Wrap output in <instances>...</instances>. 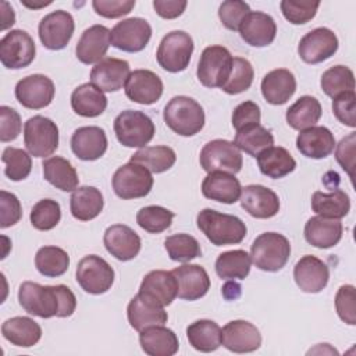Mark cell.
I'll use <instances>...</instances> for the list:
<instances>
[{
  "instance_id": "53",
  "label": "cell",
  "mask_w": 356,
  "mask_h": 356,
  "mask_svg": "<svg viewBox=\"0 0 356 356\" xmlns=\"http://www.w3.org/2000/svg\"><path fill=\"white\" fill-rule=\"evenodd\" d=\"M250 13V7L245 1L227 0L218 8V17L222 25L229 31H238L243 18Z\"/></svg>"
},
{
  "instance_id": "20",
  "label": "cell",
  "mask_w": 356,
  "mask_h": 356,
  "mask_svg": "<svg viewBox=\"0 0 356 356\" xmlns=\"http://www.w3.org/2000/svg\"><path fill=\"white\" fill-rule=\"evenodd\" d=\"M296 285L306 293L321 292L330 280L328 266L316 256L306 254L298 260L293 267Z\"/></svg>"
},
{
  "instance_id": "3",
  "label": "cell",
  "mask_w": 356,
  "mask_h": 356,
  "mask_svg": "<svg viewBox=\"0 0 356 356\" xmlns=\"http://www.w3.org/2000/svg\"><path fill=\"white\" fill-rule=\"evenodd\" d=\"M167 127L181 136H193L204 127L203 107L189 96H175L164 107Z\"/></svg>"
},
{
  "instance_id": "47",
  "label": "cell",
  "mask_w": 356,
  "mask_h": 356,
  "mask_svg": "<svg viewBox=\"0 0 356 356\" xmlns=\"http://www.w3.org/2000/svg\"><path fill=\"white\" fill-rule=\"evenodd\" d=\"M164 248L171 260L188 263L202 254L200 243L189 234H174L165 238Z\"/></svg>"
},
{
  "instance_id": "33",
  "label": "cell",
  "mask_w": 356,
  "mask_h": 356,
  "mask_svg": "<svg viewBox=\"0 0 356 356\" xmlns=\"http://www.w3.org/2000/svg\"><path fill=\"white\" fill-rule=\"evenodd\" d=\"M139 343L149 356H172L179 349L177 334L164 325H153L140 331Z\"/></svg>"
},
{
  "instance_id": "39",
  "label": "cell",
  "mask_w": 356,
  "mask_h": 356,
  "mask_svg": "<svg viewBox=\"0 0 356 356\" xmlns=\"http://www.w3.org/2000/svg\"><path fill=\"white\" fill-rule=\"evenodd\" d=\"M44 179L64 192H74L78 188L79 178L72 164L60 156H53L42 163Z\"/></svg>"
},
{
  "instance_id": "6",
  "label": "cell",
  "mask_w": 356,
  "mask_h": 356,
  "mask_svg": "<svg viewBox=\"0 0 356 356\" xmlns=\"http://www.w3.org/2000/svg\"><path fill=\"white\" fill-rule=\"evenodd\" d=\"M232 60L234 57L224 46L206 47L197 64L199 82L206 88H222L231 75Z\"/></svg>"
},
{
  "instance_id": "44",
  "label": "cell",
  "mask_w": 356,
  "mask_h": 356,
  "mask_svg": "<svg viewBox=\"0 0 356 356\" xmlns=\"http://www.w3.org/2000/svg\"><path fill=\"white\" fill-rule=\"evenodd\" d=\"M234 145L239 150L256 157L264 149L274 145V136L267 128L257 124L236 131Z\"/></svg>"
},
{
  "instance_id": "11",
  "label": "cell",
  "mask_w": 356,
  "mask_h": 356,
  "mask_svg": "<svg viewBox=\"0 0 356 356\" xmlns=\"http://www.w3.org/2000/svg\"><path fill=\"white\" fill-rule=\"evenodd\" d=\"M76 282L92 295L106 293L114 284L113 267L100 256L88 254L76 266Z\"/></svg>"
},
{
  "instance_id": "7",
  "label": "cell",
  "mask_w": 356,
  "mask_h": 356,
  "mask_svg": "<svg viewBox=\"0 0 356 356\" xmlns=\"http://www.w3.org/2000/svg\"><path fill=\"white\" fill-rule=\"evenodd\" d=\"M193 53V40L185 31H171L160 42L156 58L159 65L168 72L186 70Z\"/></svg>"
},
{
  "instance_id": "25",
  "label": "cell",
  "mask_w": 356,
  "mask_h": 356,
  "mask_svg": "<svg viewBox=\"0 0 356 356\" xmlns=\"http://www.w3.org/2000/svg\"><path fill=\"white\" fill-rule=\"evenodd\" d=\"M178 282V298L184 300H197L210 289L207 271L199 264H182L171 271Z\"/></svg>"
},
{
  "instance_id": "49",
  "label": "cell",
  "mask_w": 356,
  "mask_h": 356,
  "mask_svg": "<svg viewBox=\"0 0 356 356\" xmlns=\"http://www.w3.org/2000/svg\"><path fill=\"white\" fill-rule=\"evenodd\" d=\"M1 161L4 163V174L11 181L25 179L32 170L31 156L18 147H6L1 154Z\"/></svg>"
},
{
  "instance_id": "56",
  "label": "cell",
  "mask_w": 356,
  "mask_h": 356,
  "mask_svg": "<svg viewBox=\"0 0 356 356\" xmlns=\"http://www.w3.org/2000/svg\"><path fill=\"white\" fill-rule=\"evenodd\" d=\"M22 217V209L18 197L7 191L0 192V228L15 225Z\"/></svg>"
},
{
  "instance_id": "24",
  "label": "cell",
  "mask_w": 356,
  "mask_h": 356,
  "mask_svg": "<svg viewBox=\"0 0 356 356\" xmlns=\"http://www.w3.org/2000/svg\"><path fill=\"white\" fill-rule=\"evenodd\" d=\"M241 38L253 47H266L271 44L277 35L274 18L261 11H250L239 25Z\"/></svg>"
},
{
  "instance_id": "21",
  "label": "cell",
  "mask_w": 356,
  "mask_h": 356,
  "mask_svg": "<svg viewBox=\"0 0 356 356\" xmlns=\"http://www.w3.org/2000/svg\"><path fill=\"white\" fill-rule=\"evenodd\" d=\"M222 345L234 353L254 352L261 345V334L246 320H232L222 328Z\"/></svg>"
},
{
  "instance_id": "61",
  "label": "cell",
  "mask_w": 356,
  "mask_h": 356,
  "mask_svg": "<svg viewBox=\"0 0 356 356\" xmlns=\"http://www.w3.org/2000/svg\"><path fill=\"white\" fill-rule=\"evenodd\" d=\"M188 6L186 0H154V11L164 19H174L182 15Z\"/></svg>"
},
{
  "instance_id": "16",
  "label": "cell",
  "mask_w": 356,
  "mask_h": 356,
  "mask_svg": "<svg viewBox=\"0 0 356 356\" xmlns=\"http://www.w3.org/2000/svg\"><path fill=\"white\" fill-rule=\"evenodd\" d=\"M338 50L337 35L324 26L307 32L298 44V54L306 64H318L332 57Z\"/></svg>"
},
{
  "instance_id": "14",
  "label": "cell",
  "mask_w": 356,
  "mask_h": 356,
  "mask_svg": "<svg viewBox=\"0 0 356 356\" xmlns=\"http://www.w3.org/2000/svg\"><path fill=\"white\" fill-rule=\"evenodd\" d=\"M39 39L49 50L64 49L75 31V22L68 11L57 10L44 15L39 22Z\"/></svg>"
},
{
  "instance_id": "63",
  "label": "cell",
  "mask_w": 356,
  "mask_h": 356,
  "mask_svg": "<svg viewBox=\"0 0 356 356\" xmlns=\"http://www.w3.org/2000/svg\"><path fill=\"white\" fill-rule=\"evenodd\" d=\"M241 295V285L236 284V282H227L222 288V295L225 299L228 300H232V299H236L238 295Z\"/></svg>"
},
{
  "instance_id": "23",
  "label": "cell",
  "mask_w": 356,
  "mask_h": 356,
  "mask_svg": "<svg viewBox=\"0 0 356 356\" xmlns=\"http://www.w3.org/2000/svg\"><path fill=\"white\" fill-rule=\"evenodd\" d=\"M242 209L254 218H271L280 211L278 195L263 185H248L241 193Z\"/></svg>"
},
{
  "instance_id": "37",
  "label": "cell",
  "mask_w": 356,
  "mask_h": 356,
  "mask_svg": "<svg viewBox=\"0 0 356 356\" xmlns=\"http://www.w3.org/2000/svg\"><path fill=\"white\" fill-rule=\"evenodd\" d=\"M189 345L199 352H214L222 345V330L213 320H196L186 328Z\"/></svg>"
},
{
  "instance_id": "59",
  "label": "cell",
  "mask_w": 356,
  "mask_h": 356,
  "mask_svg": "<svg viewBox=\"0 0 356 356\" xmlns=\"http://www.w3.org/2000/svg\"><path fill=\"white\" fill-rule=\"evenodd\" d=\"M260 118H261L260 107L254 102L248 100L235 107L232 113V127L236 131H239L246 127L260 124Z\"/></svg>"
},
{
  "instance_id": "27",
  "label": "cell",
  "mask_w": 356,
  "mask_h": 356,
  "mask_svg": "<svg viewBox=\"0 0 356 356\" xmlns=\"http://www.w3.org/2000/svg\"><path fill=\"white\" fill-rule=\"evenodd\" d=\"M72 153L83 161L100 159L107 150V136L100 127H81L71 136Z\"/></svg>"
},
{
  "instance_id": "10",
  "label": "cell",
  "mask_w": 356,
  "mask_h": 356,
  "mask_svg": "<svg viewBox=\"0 0 356 356\" xmlns=\"http://www.w3.org/2000/svg\"><path fill=\"white\" fill-rule=\"evenodd\" d=\"M152 188V172L138 163L129 161L117 168L113 175L114 193L124 200L145 197L149 195Z\"/></svg>"
},
{
  "instance_id": "41",
  "label": "cell",
  "mask_w": 356,
  "mask_h": 356,
  "mask_svg": "<svg viewBox=\"0 0 356 356\" xmlns=\"http://www.w3.org/2000/svg\"><path fill=\"white\" fill-rule=\"evenodd\" d=\"M312 209L321 217L341 220L349 213L350 200L342 189H334L330 193L317 191L312 196Z\"/></svg>"
},
{
  "instance_id": "51",
  "label": "cell",
  "mask_w": 356,
  "mask_h": 356,
  "mask_svg": "<svg viewBox=\"0 0 356 356\" xmlns=\"http://www.w3.org/2000/svg\"><path fill=\"white\" fill-rule=\"evenodd\" d=\"M253 78L254 71L252 64L246 58L234 57L231 75L221 89L228 95H239L252 86Z\"/></svg>"
},
{
  "instance_id": "35",
  "label": "cell",
  "mask_w": 356,
  "mask_h": 356,
  "mask_svg": "<svg viewBox=\"0 0 356 356\" xmlns=\"http://www.w3.org/2000/svg\"><path fill=\"white\" fill-rule=\"evenodd\" d=\"M71 107L81 117H97L107 107V97L92 82L82 83L71 95Z\"/></svg>"
},
{
  "instance_id": "12",
  "label": "cell",
  "mask_w": 356,
  "mask_h": 356,
  "mask_svg": "<svg viewBox=\"0 0 356 356\" xmlns=\"http://www.w3.org/2000/svg\"><path fill=\"white\" fill-rule=\"evenodd\" d=\"M35 42L22 29H13L0 40V61L8 70L28 67L35 60Z\"/></svg>"
},
{
  "instance_id": "31",
  "label": "cell",
  "mask_w": 356,
  "mask_h": 356,
  "mask_svg": "<svg viewBox=\"0 0 356 356\" xmlns=\"http://www.w3.org/2000/svg\"><path fill=\"white\" fill-rule=\"evenodd\" d=\"M334 134L327 127H310L296 138L298 150L309 159H324L335 149Z\"/></svg>"
},
{
  "instance_id": "4",
  "label": "cell",
  "mask_w": 356,
  "mask_h": 356,
  "mask_svg": "<svg viewBox=\"0 0 356 356\" xmlns=\"http://www.w3.org/2000/svg\"><path fill=\"white\" fill-rule=\"evenodd\" d=\"M291 256V243L286 236L278 232L260 234L250 246L252 263L268 273L280 271Z\"/></svg>"
},
{
  "instance_id": "50",
  "label": "cell",
  "mask_w": 356,
  "mask_h": 356,
  "mask_svg": "<svg viewBox=\"0 0 356 356\" xmlns=\"http://www.w3.org/2000/svg\"><path fill=\"white\" fill-rule=\"evenodd\" d=\"M31 224L39 231L53 229L61 220V207L53 199H42L33 204L29 216Z\"/></svg>"
},
{
  "instance_id": "36",
  "label": "cell",
  "mask_w": 356,
  "mask_h": 356,
  "mask_svg": "<svg viewBox=\"0 0 356 356\" xmlns=\"http://www.w3.org/2000/svg\"><path fill=\"white\" fill-rule=\"evenodd\" d=\"M104 206L102 192L95 186L76 188L70 199V209L74 218L79 221H90L96 218Z\"/></svg>"
},
{
  "instance_id": "64",
  "label": "cell",
  "mask_w": 356,
  "mask_h": 356,
  "mask_svg": "<svg viewBox=\"0 0 356 356\" xmlns=\"http://www.w3.org/2000/svg\"><path fill=\"white\" fill-rule=\"evenodd\" d=\"M21 3H22V6H25V7H28V8H33V10H36V8H42V7H46V6H50L51 4V1H42V3H29L28 0H21Z\"/></svg>"
},
{
  "instance_id": "29",
  "label": "cell",
  "mask_w": 356,
  "mask_h": 356,
  "mask_svg": "<svg viewBox=\"0 0 356 356\" xmlns=\"http://www.w3.org/2000/svg\"><path fill=\"white\" fill-rule=\"evenodd\" d=\"M127 317L129 325L136 331H143L147 327L164 325L168 320V314L163 306H159L142 295L136 293L128 303Z\"/></svg>"
},
{
  "instance_id": "18",
  "label": "cell",
  "mask_w": 356,
  "mask_h": 356,
  "mask_svg": "<svg viewBox=\"0 0 356 356\" xmlns=\"http://www.w3.org/2000/svg\"><path fill=\"white\" fill-rule=\"evenodd\" d=\"M138 293L147 300L165 307L178 296V282L171 271L153 270L143 277Z\"/></svg>"
},
{
  "instance_id": "62",
  "label": "cell",
  "mask_w": 356,
  "mask_h": 356,
  "mask_svg": "<svg viewBox=\"0 0 356 356\" xmlns=\"http://www.w3.org/2000/svg\"><path fill=\"white\" fill-rule=\"evenodd\" d=\"M0 11H1V26H0V29L6 31L7 28H10L15 24V14H14L13 7L4 0L0 1Z\"/></svg>"
},
{
  "instance_id": "55",
  "label": "cell",
  "mask_w": 356,
  "mask_h": 356,
  "mask_svg": "<svg viewBox=\"0 0 356 356\" xmlns=\"http://www.w3.org/2000/svg\"><path fill=\"white\" fill-rule=\"evenodd\" d=\"M332 113L346 127H356V95L346 92L332 99Z\"/></svg>"
},
{
  "instance_id": "46",
  "label": "cell",
  "mask_w": 356,
  "mask_h": 356,
  "mask_svg": "<svg viewBox=\"0 0 356 356\" xmlns=\"http://www.w3.org/2000/svg\"><path fill=\"white\" fill-rule=\"evenodd\" d=\"M320 85L323 92L332 99L346 92H355L353 71L346 65H334L321 75Z\"/></svg>"
},
{
  "instance_id": "40",
  "label": "cell",
  "mask_w": 356,
  "mask_h": 356,
  "mask_svg": "<svg viewBox=\"0 0 356 356\" xmlns=\"http://www.w3.org/2000/svg\"><path fill=\"white\" fill-rule=\"evenodd\" d=\"M321 117V104L313 96L299 97L285 114L286 122L291 128L296 131H303L306 128L314 127Z\"/></svg>"
},
{
  "instance_id": "60",
  "label": "cell",
  "mask_w": 356,
  "mask_h": 356,
  "mask_svg": "<svg viewBox=\"0 0 356 356\" xmlns=\"http://www.w3.org/2000/svg\"><path fill=\"white\" fill-rule=\"evenodd\" d=\"M355 143H356V132H350L346 138L341 139L335 150V159L339 165L353 178V165H355Z\"/></svg>"
},
{
  "instance_id": "5",
  "label": "cell",
  "mask_w": 356,
  "mask_h": 356,
  "mask_svg": "<svg viewBox=\"0 0 356 356\" xmlns=\"http://www.w3.org/2000/svg\"><path fill=\"white\" fill-rule=\"evenodd\" d=\"M154 132L152 118L139 110L121 111L114 120L117 140L127 147H145L153 139Z\"/></svg>"
},
{
  "instance_id": "45",
  "label": "cell",
  "mask_w": 356,
  "mask_h": 356,
  "mask_svg": "<svg viewBox=\"0 0 356 356\" xmlns=\"http://www.w3.org/2000/svg\"><path fill=\"white\" fill-rule=\"evenodd\" d=\"M35 266L42 275L56 278L68 270L70 256L58 246H43L36 252Z\"/></svg>"
},
{
  "instance_id": "19",
  "label": "cell",
  "mask_w": 356,
  "mask_h": 356,
  "mask_svg": "<svg viewBox=\"0 0 356 356\" xmlns=\"http://www.w3.org/2000/svg\"><path fill=\"white\" fill-rule=\"evenodd\" d=\"M103 243L107 252L120 261H128L140 252L139 235L125 224L110 225L103 235Z\"/></svg>"
},
{
  "instance_id": "52",
  "label": "cell",
  "mask_w": 356,
  "mask_h": 356,
  "mask_svg": "<svg viewBox=\"0 0 356 356\" xmlns=\"http://www.w3.org/2000/svg\"><path fill=\"white\" fill-rule=\"evenodd\" d=\"M281 13L286 21L293 25H302L316 17L320 1L310 0H282L280 3Z\"/></svg>"
},
{
  "instance_id": "38",
  "label": "cell",
  "mask_w": 356,
  "mask_h": 356,
  "mask_svg": "<svg viewBox=\"0 0 356 356\" xmlns=\"http://www.w3.org/2000/svg\"><path fill=\"white\" fill-rule=\"evenodd\" d=\"M256 159L260 172L273 179H278L288 175L296 167V161L292 157V154L281 146L267 147L261 153H259Z\"/></svg>"
},
{
  "instance_id": "57",
  "label": "cell",
  "mask_w": 356,
  "mask_h": 356,
  "mask_svg": "<svg viewBox=\"0 0 356 356\" xmlns=\"http://www.w3.org/2000/svg\"><path fill=\"white\" fill-rule=\"evenodd\" d=\"M22 122L19 114L8 107L1 106L0 107V140L1 142H11L18 138L21 134Z\"/></svg>"
},
{
  "instance_id": "2",
  "label": "cell",
  "mask_w": 356,
  "mask_h": 356,
  "mask_svg": "<svg viewBox=\"0 0 356 356\" xmlns=\"http://www.w3.org/2000/svg\"><path fill=\"white\" fill-rule=\"evenodd\" d=\"M197 228L216 246L236 245L246 236L245 222L231 214L220 213L213 209H203L196 217Z\"/></svg>"
},
{
  "instance_id": "28",
  "label": "cell",
  "mask_w": 356,
  "mask_h": 356,
  "mask_svg": "<svg viewBox=\"0 0 356 356\" xmlns=\"http://www.w3.org/2000/svg\"><path fill=\"white\" fill-rule=\"evenodd\" d=\"M202 193L204 197L225 204H232L239 200L242 186L239 179L229 172L214 171L209 172L202 182Z\"/></svg>"
},
{
  "instance_id": "13",
  "label": "cell",
  "mask_w": 356,
  "mask_h": 356,
  "mask_svg": "<svg viewBox=\"0 0 356 356\" xmlns=\"http://www.w3.org/2000/svg\"><path fill=\"white\" fill-rule=\"evenodd\" d=\"M152 38L150 24L139 17L117 22L111 29V44L127 53L142 51Z\"/></svg>"
},
{
  "instance_id": "42",
  "label": "cell",
  "mask_w": 356,
  "mask_h": 356,
  "mask_svg": "<svg viewBox=\"0 0 356 356\" xmlns=\"http://www.w3.org/2000/svg\"><path fill=\"white\" fill-rule=\"evenodd\" d=\"M250 266V254L242 249H235L218 254L214 267L217 275L222 280H243L249 275Z\"/></svg>"
},
{
  "instance_id": "17",
  "label": "cell",
  "mask_w": 356,
  "mask_h": 356,
  "mask_svg": "<svg viewBox=\"0 0 356 356\" xmlns=\"http://www.w3.org/2000/svg\"><path fill=\"white\" fill-rule=\"evenodd\" d=\"M125 95L131 102L139 104H153L163 95V81L150 70H135L124 85Z\"/></svg>"
},
{
  "instance_id": "34",
  "label": "cell",
  "mask_w": 356,
  "mask_h": 356,
  "mask_svg": "<svg viewBox=\"0 0 356 356\" xmlns=\"http://www.w3.org/2000/svg\"><path fill=\"white\" fill-rule=\"evenodd\" d=\"M1 334L15 346L31 348L40 341L42 328L35 320L25 316H17L3 323Z\"/></svg>"
},
{
  "instance_id": "22",
  "label": "cell",
  "mask_w": 356,
  "mask_h": 356,
  "mask_svg": "<svg viewBox=\"0 0 356 356\" xmlns=\"http://www.w3.org/2000/svg\"><path fill=\"white\" fill-rule=\"evenodd\" d=\"M111 44V31L104 25H92L81 35L75 54L83 64H97L102 61Z\"/></svg>"
},
{
  "instance_id": "43",
  "label": "cell",
  "mask_w": 356,
  "mask_h": 356,
  "mask_svg": "<svg viewBox=\"0 0 356 356\" xmlns=\"http://www.w3.org/2000/svg\"><path fill=\"white\" fill-rule=\"evenodd\" d=\"M129 161L146 167L150 172L160 174L175 164L177 154L170 146H145L134 153Z\"/></svg>"
},
{
  "instance_id": "9",
  "label": "cell",
  "mask_w": 356,
  "mask_h": 356,
  "mask_svg": "<svg viewBox=\"0 0 356 356\" xmlns=\"http://www.w3.org/2000/svg\"><path fill=\"white\" fill-rule=\"evenodd\" d=\"M199 163L206 172L222 171L235 175L241 171L243 159L241 150L234 145V142L214 139L203 146L199 156Z\"/></svg>"
},
{
  "instance_id": "58",
  "label": "cell",
  "mask_w": 356,
  "mask_h": 356,
  "mask_svg": "<svg viewBox=\"0 0 356 356\" xmlns=\"http://www.w3.org/2000/svg\"><path fill=\"white\" fill-rule=\"evenodd\" d=\"M92 6L97 15L114 19L129 14L135 7V0H93Z\"/></svg>"
},
{
  "instance_id": "26",
  "label": "cell",
  "mask_w": 356,
  "mask_h": 356,
  "mask_svg": "<svg viewBox=\"0 0 356 356\" xmlns=\"http://www.w3.org/2000/svg\"><path fill=\"white\" fill-rule=\"evenodd\" d=\"M129 64L125 60L104 57L90 71V81L103 92H117L129 76Z\"/></svg>"
},
{
  "instance_id": "54",
  "label": "cell",
  "mask_w": 356,
  "mask_h": 356,
  "mask_svg": "<svg viewBox=\"0 0 356 356\" xmlns=\"http://www.w3.org/2000/svg\"><path fill=\"white\" fill-rule=\"evenodd\" d=\"M356 296H355V286L353 285H342L339 286L335 295V309L339 318L349 324H356Z\"/></svg>"
},
{
  "instance_id": "48",
  "label": "cell",
  "mask_w": 356,
  "mask_h": 356,
  "mask_svg": "<svg viewBox=\"0 0 356 356\" xmlns=\"http://www.w3.org/2000/svg\"><path fill=\"white\" fill-rule=\"evenodd\" d=\"M175 213L163 207V206H145L136 214L138 225L150 232V234H160L171 227L172 218Z\"/></svg>"
},
{
  "instance_id": "15",
  "label": "cell",
  "mask_w": 356,
  "mask_h": 356,
  "mask_svg": "<svg viewBox=\"0 0 356 356\" xmlns=\"http://www.w3.org/2000/svg\"><path fill=\"white\" fill-rule=\"evenodd\" d=\"M56 88L53 81L43 74H33L22 78L15 85V97L21 106L31 110L47 107L54 99Z\"/></svg>"
},
{
  "instance_id": "30",
  "label": "cell",
  "mask_w": 356,
  "mask_h": 356,
  "mask_svg": "<svg viewBox=\"0 0 356 356\" xmlns=\"http://www.w3.org/2000/svg\"><path fill=\"white\" fill-rule=\"evenodd\" d=\"M260 89L267 103L281 106L293 96L296 90V79L289 70L277 68L264 75Z\"/></svg>"
},
{
  "instance_id": "32",
  "label": "cell",
  "mask_w": 356,
  "mask_h": 356,
  "mask_svg": "<svg viewBox=\"0 0 356 356\" xmlns=\"http://www.w3.org/2000/svg\"><path fill=\"white\" fill-rule=\"evenodd\" d=\"M342 232L343 227L339 220L325 218L321 216L309 218L303 229L307 243L320 249H328L335 246L341 241Z\"/></svg>"
},
{
  "instance_id": "8",
  "label": "cell",
  "mask_w": 356,
  "mask_h": 356,
  "mask_svg": "<svg viewBox=\"0 0 356 356\" xmlns=\"http://www.w3.org/2000/svg\"><path fill=\"white\" fill-rule=\"evenodd\" d=\"M24 143L33 157L51 156L58 147V127L47 117L33 115L24 125Z\"/></svg>"
},
{
  "instance_id": "1",
  "label": "cell",
  "mask_w": 356,
  "mask_h": 356,
  "mask_svg": "<svg viewBox=\"0 0 356 356\" xmlns=\"http://www.w3.org/2000/svg\"><path fill=\"white\" fill-rule=\"evenodd\" d=\"M22 309L36 317H70L76 309V298L67 285H40L25 281L18 288Z\"/></svg>"
}]
</instances>
